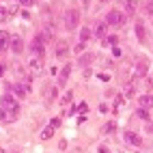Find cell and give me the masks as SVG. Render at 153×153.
<instances>
[{"label":"cell","mask_w":153,"mask_h":153,"mask_svg":"<svg viewBox=\"0 0 153 153\" xmlns=\"http://www.w3.org/2000/svg\"><path fill=\"white\" fill-rule=\"evenodd\" d=\"M138 106H140L142 110L153 108V97H151V95H140V97H138Z\"/></svg>","instance_id":"30bf717a"},{"label":"cell","mask_w":153,"mask_h":153,"mask_svg":"<svg viewBox=\"0 0 153 153\" xmlns=\"http://www.w3.org/2000/svg\"><path fill=\"white\" fill-rule=\"evenodd\" d=\"M58 125H60V119H58V117H54L52 121H50V125H48V127H45V129L41 131V140H50V138H52L54 129H56Z\"/></svg>","instance_id":"5b68a950"},{"label":"cell","mask_w":153,"mask_h":153,"mask_svg":"<svg viewBox=\"0 0 153 153\" xmlns=\"http://www.w3.org/2000/svg\"><path fill=\"white\" fill-rule=\"evenodd\" d=\"M2 71H4V67H2V65H0V74H2Z\"/></svg>","instance_id":"83f0119b"},{"label":"cell","mask_w":153,"mask_h":153,"mask_svg":"<svg viewBox=\"0 0 153 153\" xmlns=\"http://www.w3.org/2000/svg\"><path fill=\"white\" fill-rule=\"evenodd\" d=\"M33 2H35V0H19V4H24V7H30Z\"/></svg>","instance_id":"484cf974"},{"label":"cell","mask_w":153,"mask_h":153,"mask_svg":"<svg viewBox=\"0 0 153 153\" xmlns=\"http://www.w3.org/2000/svg\"><path fill=\"white\" fill-rule=\"evenodd\" d=\"M69 74H71V67H65L63 71H60V76H58V82H60V84H65V82H67V78H69Z\"/></svg>","instance_id":"e0dca14e"},{"label":"cell","mask_w":153,"mask_h":153,"mask_svg":"<svg viewBox=\"0 0 153 153\" xmlns=\"http://www.w3.org/2000/svg\"><path fill=\"white\" fill-rule=\"evenodd\" d=\"M99 153H110V149L108 147H99Z\"/></svg>","instance_id":"4316f807"},{"label":"cell","mask_w":153,"mask_h":153,"mask_svg":"<svg viewBox=\"0 0 153 153\" xmlns=\"http://www.w3.org/2000/svg\"><path fill=\"white\" fill-rule=\"evenodd\" d=\"M145 11H147L149 15H153V0H149V2L145 4Z\"/></svg>","instance_id":"7402d4cb"},{"label":"cell","mask_w":153,"mask_h":153,"mask_svg":"<svg viewBox=\"0 0 153 153\" xmlns=\"http://www.w3.org/2000/svg\"><path fill=\"white\" fill-rule=\"evenodd\" d=\"M69 101H71V93H65V97H63V101H60V104H63V106H67Z\"/></svg>","instance_id":"cb8c5ba5"},{"label":"cell","mask_w":153,"mask_h":153,"mask_svg":"<svg viewBox=\"0 0 153 153\" xmlns=\"http://www.w3.org/2000/svg\"><path fill=\"white\" fill-rule=\"evenodd\" d=\"M136 114L140 117V119H149V114H147V110H142V108H138V112Z\"/></svg>","instance_id":"603a6c76"},{"label":"cell","mask_w":153,"mask_h":153,"mask_svg":"<svg viewBox=\"0 0 153 153\" xmlns=\"http://www.w3.org/2000/svg\"><path fill=\"white\" fill-rule=\"evenodd\" d=\"M19 117V106L17 101L11 97V95H4L0 99V119L4 121V123H13V121Z\"/></svg>","instance_id":"6da1fadb"},{"label":"cell","mask_w":153,"mask_h":153,"mask_svg":"<svg viewBox=\"0 0 153 153\" xmlns=\"http://www.w3.org/2000/svg\"><path fill=\"white\" fill-rule=\"evenodd\" d=\"M84 4H86V7H88V0H84Z\"/></svg>","instance_id":"f1b7e54d"},{"label":"cell","mask_w":153,"mask_h":153,"mask_svg":"<svg viewBox=\"0 0 153 153\" xmlns=\"http://www.w3.org/2000/svg\"><path fill=\"white\" fill-rule=\"evenodd\" d=\"M67 54H69V43L67 41H58L56 43V56L58 58H65Z\"/></svg>","instance_id":"9c48e42d"},{"label":"cell","mask_w":153,"mask_h":153,"mask_svg":"<svg viewBox=\"0 0 153 153\" xmlns=\"http://www.w3.org/2000/svg\"><path fill=\"white\" fill-rule=\"evenodd\" d=\"M7 17H9L7 9H4V7H0V19H7Z\"/></svg>","instance_id":"d4e9b609"},{"label":"cell","mask_w":153,"mask_h":153,"mask_svg":"<svg viewBox=\"0 0 153 153\" xmlns=\"http://www.w3.org/2000/svg\"><path fill=\"white\" fill-rule=\"evenodd\" d=\"M134 91H136L134 82H127V84H125V95H134Z\"/></svg>","instance_id":"d6986e66"},{"label":"cell","mask_w":153,"mask_h":153,"mask_svg":"<svg viewBox=\"0 0 153 153\" xmlns=\"http://www.w3.org/2000/svg\"><path fill=\"white\" fill-rule=\"evenodd\" d=\"M101 2H106V0H101Z\"/></svg>","instance_id":"f546056e"},{"label":"cell","mask_w":153,"mask_h":153,"mask_svg":"<svg viewBox=\"0 0 153 153\" xmlns=\"http://www.w3.org/2000/svg\"><path fill=\"white\" fill-rule=\"evenodd\" d=\"M114 131V123H108V125H104V134H112Z\"/></svg>","instance_id":"44dd1931"},{"label":"cell","mask_w":153,"mask_h":153,"mask_svg":"<svg viewBox=\"0 0 153 153\" xmlns=\"http://www.w3.org/2000/svg\"><path fill=\"white\" fill-rule=\"evenodd\" d=\"M95 35L101 37V39H106V35H108V24H106V22H99V24L95 26Z\"/></svg>","instance_id":"4fadbf2b"},{"label":"cell","mask_w":153,"mask_h":153,"mask_svg":"<svg viewBox=\"0 0 153 153\" xmlns=\"http://www.w3.org/2000/svg\"><path fill=\"white\" fill-rule=\"evenodd\" d=\"M123 136H125V140L129 142V145H134V147H140V145H142V138H140L138 134H134V131H125Z\"/></svg>","instance_id":"ba28073f"},{"label":"cell","mask_w":153,"mask_h":153,"mask_svg":"<svg viewBox=\"0 0 153 153\" xmlns=\"http://www.w3.org/2000/svg\"><path fill=\"white\" fill-rule=\"evenodd\" d=\"M104 43H106V45H114V43H117V37H114V35H112V37H106Z\"/></svg>","instance_id":"ffe728a7"},{"label":"cell","mask_w":153,"mask_h":153,"mask_svg":"<svg viewBox=\"0 0 153 153\" xmlns=\"http://www.w3.org/2000/svg\"><path fill=\"white\" fill-rule=\"evenodd\" d=\"M136 37H138V41H140V43H145V41H147V35H145V24H142V22H138V24H136Z\"/></svg>","instance_id":"5bb4252c"},{"label":"cell","mask_w":153,"mask_h":153,"mask_svg":"<svg viewBox=\"0 0 153 153\" xmlns=\"http://www.w3.org/2000/svg\"><path fill=\"white\" fill-rule=\"evenodd\" d=\"M9 43H11V37H9V33H0V52H4V50H9Z\"/></svg>","instance_id":"8fae6325"},{"label":"cell","mask_w":153,"mask_h":153,"mask_svg":"<svg viewBox=\"0 0 153 153\" xmlns=\"http://www.w3.org/2000/svg\"><path fill=\"white\" fill-rule=\"evenodd\" d=\"M80 37H82V41H88V39L93 37V30L86 26V28H82V35H80Z\"/></svg>","instance_id":"ac0fdd59"},{"label":"cell","mask_w":153,"mask_h":153,"mask_svg":"<svg viewBox=\"0 0 153 153\" xmlns=\"http://www.w3.org/2000/svg\"><path fill=\"white\" fill-rule=\"evenodd\" d=\"M9 48H11L15 54H19V52H24V41H22L19 37H11V43H9Z\"/></svg>","instance_id":"52a82bcc"},{"label":"cell","mask_w":153,"mask_h":153,"mask_svg":"<svg viewBox=\"0 0 153 153\" xmlns=\"http://www.w3.org/2000/svg\"><path fill=\"white\" fill-rule=\"evenodd\" d=\"M30 50H33V54H35L37 58H41V56L45 54V45H43V39H41V37H35V39H33V43H30Z\"/></svg>","instance_id":"277c9868"},{"label":"cell","mask_w":153,"mask_h":153,"mask_svg":"<svg viewBox=\"0 0 153 153\" xmlns=\"http://www.w3.org/2000/svg\"><path fill=\"white\" fill-rule=\"evenodd\" d=\"M136 76H138V78L147 76V63H145V60H142V63H138V65H136Z\"/></svg>","instance_id":"2e32d148"},{"label":"cell","mask_w":153,"mask_h":153,"mask_svg":"<svg viewBox=\"0 0 153 153\" xmlns=\"http://www.w3.org/2000/svg\"><path fill=\"white\" fill-rule=\"evenodd\" d=\"M123 4H125L127 15H134V13H136V9H138V0H123Z\"/></svg>","instance_id":"7c38bea8"},{"label":"cell","mask_w":153,"mask_h":153,"mask_svg":"<svg viewBox=\"0 0 153 153\" xmlns=\"http://www.w3.org/2000/svg\"><path fill=\"white\" fill-rule=\"evenodd\" d=\"M56 95H58L56 86H54V84H48V86H45V91H43V97H45V101H48V104H50V101H54V99H56Z\"/></svg>","instance_id":"8992f818"},{"label":"cell","mask_w":153,"mask_h":153,"mask_svg":"<svg viewBox=\"0 0 153 153\" xmlns=\"http://www.w3.org/2000/svg\"><path fill=\"white\" fill-rule=\"evenodd\" d=\"M30 69H33V71H35V74H41V69H43V60L35 56L33 60H30Z\"/></svg>","instance_id":"9a60e30c"},{"label":"cell","mask_w":153,"mask_h":153,"mask_svg":"<svg viewBox=\"0 0 153 153\" xmlns=\"http://www.w3.org/2000/svg\"><path fill=\"white\" fill-rule=\"evenodd\" d=\"M125 22H127V15H123L121 11H117V9H112L106 15V24H110V26H123Z\"/></svg>","instance_id":"7a4b0ae2"},{"label":"cell","mask_w":153,"mask_h":153,"mask_svg":"<svg viewBox=\"0 0 153 153\" xmlns=\"http://www.w3.org/2000/svg\"><path fill=\"white\" fill-rule=\"evenodd\" d=\"M78 22H80V13L76 11V9H69V11L65 13V26H67V30H74L78 26Z\"/></svg>","instance_id":"3957f363"}]
</instances>
